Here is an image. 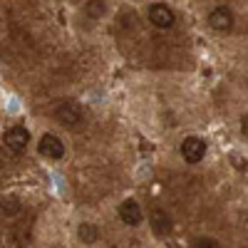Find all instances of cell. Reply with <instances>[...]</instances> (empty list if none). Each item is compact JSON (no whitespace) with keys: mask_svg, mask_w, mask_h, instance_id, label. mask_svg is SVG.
Wrapping results in <instances>:
<instances>
[{"mask_svg":"<svg viewBox=\"0 0 248 248\" xmlns=\"http://www.w3.org/2000/svg\"><path fill=\"white\" fill-rule=\"evenodd\" d=\"M77 238H79L82 243L92 246V243H97V241H99V229H97L94 223H79V229H77Z\"/></svg>","mask_w":248,"mask_h":248,"instance_id":"obj_9","label":"cell"},{"mask_svg":"<svg viewBox=\"0 0 248 248\" xmlns=\"http://www.w3.org/2000/svg\"><path fill=\"white\" fill-rule=\"evenodd\" d=\"M5 147L13 152V154H25L28 144H30V132L25 127H20V124H15V127H10L3 137Z\"/></svg>","mask_w":248,"mask_h":248,"instance_id":"obj_4","label":"cell"},{"mask_svg":"<svg viewBox=\"0 0 248 248\" xmlns=\"http://www.w3.org/2000/svg\"><path fill=\"white\" fill-rule=\"evenodd\" d=\"M241 134H243V137L248 134V114H243V117H241Z\"/></svg>","mask_w":248,"mask_h":248,"instance_id":"obj_13","label":"cell"},{"mask_svg":"<svg viewBox=\"0 0 248 248\" xmlns=\"http://www.w3.org/2000/svg\"><path fill=\"white\" fill-rule=\"evenodd\" d=\"M189 248H221L216 238H209V236H203V238H196Z\"/></svg>","mask_w":248,"mask_h":248,"instance_id":"obj_12","label":"cell"},{"mask_svg":"<svg viewBox=\"0 0 248 248\" xmlns=\"http://www.w3.org/2000/svg\"><path fill=\"white\" fill-rule=\"evenodd\" d=\"M209 25H211V30H216V32H229V30L233 28V13L226 8V5L214 8V10L209 13Z\"/></svg>","mask_w":248,"mask_h":248,"instance_id":"obj_6","label":"cell"},{"mask_svg":"<svg viewBox=\"0 0 248 248\" xmlns=\"http://www.w3.org/2000/svg\"><path fill=\"white\" fill-rule=\"evenodd\" d=\"M0 211H3L5 216H17L20 211H23V203H20V199L17 196H3L0 199Z\"/></svg>","mask_w":248,"mask_h":248,"instance_id":"obj_10","label":"cell"},{"mask_svg":"<svg viewBox=\"0 0 248 248\" xmlns=\"http://www.w3.org/2000/svg\"><path fill=\"white\" fill-rule=\"evenodd\" d=\"M37 152H40V156H45L50 161H60L65 156V144H62V139L57 134H43L40 144H37Z\"/></svg>","mask_w":248,"mask_h":248,"instance_id":"obj_3","label":"cell"},{"mask_svg":"<svg viewBox=\"0 0 248 248\" xmlns=\"http://www.w3.org/2000/svg\"><path fill=\"white\" fill-rule=\"evenodd\" d=\"M149 223H152L154 236H159V238L169 236V233H171V229H174L171 216H169L167 211H164V209H154V211H152V216H149Z\"/></svg>","mask_w":248,"mask_h":248,"instance_id":"obj_8","label":"cell"},{"mask_svg":"<svg viewBox=\"0 0 248 248\" xmlns=\"http://www.w3.org/2000/svg\"><path fill=\"white\" fill-rule=\"evenodd\" d=\"M82 117H85V112H82V107L77 105L75 99H62V102H57L55 119H57L60 124H65V127L75 129L77 124H82Z\"/></svg>","mask_w":248,"mask_h":248,"instance_id":"obj_1","label":"cell"},{"mask_svg":"<svg viewBox=\"0 0 248 248\" xmlns=\"http://www.w3.org/2000/svg\"><path fill=\"white\" fill-rule=\"evenodd\" d=\"M179 152H181V156H184L186 164H199V161H203V156H206V141H203L201 137H186V139L181 141Z\"/></svg>","mask_w":248,"mask_h":248,"instance_id":"obj_2","label":"cell"},{"mask_svg":"<svg viewBox=\"0 0 248 248\" xmlns=\"http://www.w3.org/2000/svg\"><path fill=\"white\" fill-rule=\"evenodd\" d=\"M85 13H87L90 17H102V15L107 13V5L102 3V0H92V3L85 5Z\"/></svg>","mask_w":248,"mask_h":248,"instance_id":"obj_11","label":"cell"},{"mask_svg":"<svg viewBox=\"0 0 248 248\" xmlns=\"http://www.w3.org/2000/svg\"><path fill=\"white\" fill-rule=\"evenodd\" d=\"M119 218L124 226H139L144 221V214H141V206L134 201V199H127V201H122L119 203Z\"/></svg>","mask_w":248,"mask_h":248,"instance_id":"obj_7","label":"cell"},{"mask_svg":"<svg viewBox=\"0 0 248 248\" xmlns=\"http://www.w3.org/2000/svg\"><path fill=\"white\" fill-rule=\"evenodd\" d=\"M149 23H152L154 28H159V30H169V28H174V23H176V15H174V10H171L169 5L154 3V5L149 8Z\"/></svg>","mask_w":248,"mask_h":248,"instance_id":"obj_5","label":"cell"}]
</instances>
